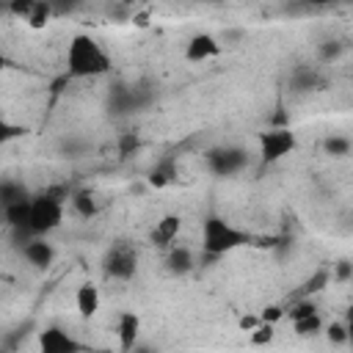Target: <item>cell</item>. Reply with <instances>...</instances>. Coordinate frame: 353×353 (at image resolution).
<instances>
[{"label": "cell", "instance_id": "20", "mask_svg": "<svg viewBox=\"0 0 353 353\" xmlns=\"http://www.w3.org/2000/svg\"><path fill=\"white\" fill-rule=\"evenodd\" d=\"M312 312H317V306H314L309 298H303V301H298L292 309H287V317H290V320H298V317H306V314H312Z\"/></svg>", "mask_w": 353, "mask_h": 353}, {"label": "cell", "instance_id": "21", "mask_svg": "<svg viewBox=\"0 0 353 353\" xmlns=\"http://www.w3.org/2000/svg\"><path fill=\"white\" fill-rule=\"evenodd\" d=\"M33 3H36V0H11V3H8V11H11V17H17V19L25 22V17H28L30 8H33Z\"/></svg>", "mask_w": 353, "mask_h": 353}, {"label": "cell", "instance_id": "2", "mask_svg": "<svg viewBox=\"0 0 353 353\" xmlns=\"http://www.w3.org/2000/svg\"><path fill=\"white\" fill-rule=\"evenodd\" d=\"M63 223V199L58 193H39L30 199L28 207V232L33 237H47Z\"/></svg>", "mask_w": 353, "mask_h": 353}, {"label": "cell", "instance_id": "16", "mask_svg": "<svg viewBox=\"0 0 353 353\" xmlns=\"http://www.w3.org/2000/svg\"><path fill=\"white\" fill-rule=\"evenodd\" d=\"M248 339H251V345H270V342L276 339V325L259 320V325L248 331Z\"/></svg>", "mask_w": 353, "mask_h": 353}, {"label": "cell", "instance_id": "5", "mask_svg": "<svg viewBox=\"0 0 353 353\" xmlns=\"http://www.w3.org/2000/svg\"><path fill=\"white\" fill-rule=\"evenodd\" d=\"M105 276L113 281H130L138 270V251L127 243H116L108 254H105Z\"/></svg>", "mask_w": 353, "mask_h": 353}, {"label": "cell", "instance_id": "9", "mask_svg": "<svg viewBox=\"0 0 353 353\" xmlns=\"http://www.w3.org/2000/svg\"><path fill=\"white\" fill-rule=\"evenodd\" d=\"M116 336H119V347H121V350H132L135 342H138V336H141V314L132 312V309L119 312Z\"/></svg>", "mask_w": 353, "mask_h": 353}, {"label": "cell", "instance_id": "19", "mask_svg": "<svg viewBox=\"0 0 353 353\" xmlns=\"http://www.w3.org/2000/svg\"><path fill=\"white\" fill-rule=\"evenodd\" d=\"M171 179H174V171H171V168H165V165H160V168H154V171L149 174V185H152V188H157V190H160V188H165Z\"/></svg>", "mask_w": 353, "mask_h": 353}, {"label": "cell", "instance_id": "3", "mask_svg": "<svg viewBox=\"0 0 353 353\" xmlns=\"http://www.w3.org/2000/svg\"><path fill=\"white\" fill-rule=\"evenodd\" d=\"M243 240H245V234L240 229H234L229 221H223V218H207L204 221L201 248L207 254H226V251L237 248Z\"/></svg>", "mask_w": 353, "mask_h": 353}, {"label": "cell", "instance_id": "18", "mask_svg": "<svg viewBox=\"0 0 353 353\" xmlns=\"http://www.w3.org/2000/svg\"><path fill=\"white\" fill-rule=\"evenodd\" d=\"M284 317H287V309H284V306H279V303H270V306H265V309L259 312V320L273 323V325H279Z\"/></svg>", "mask_w": 353, "mask_h": 353}, {"label": "cell", "instance_id": "13", "mask_svg": "<svg viewBox=\"0 0 353 353\" xmlns=\"http://www.w3.org/2000/svg\"><path fill=\"white\" fill-rule=\"evenodd\" d=\"M165 254H168L165 262H168V270H171V273H188V270L193 268V254H190L188 248H182V245H171Z\"/></svg>", "mask_w": 353, "mask_h": 353}, {"label": "cell", "instance_id": "8", "mask_svg": "<svg viewBox=\"0 0 353 353\" xmlns=\"http://www.w3.org/2000/svg\"><path fill=\"white\" fill-rule=\"evenodd\" d=\"M99 309H102V292H99V287L94 281L77 284V290H74V312H77V317L80 320H91V317L99 314Z\"/></svg>", "mask_w": 353, "mask_h": 353}, {"label": "cell", "instance_id": "7", "mask_svg": "<svg viewBox=\"0 0 353 353\" xmlns=\"http://www.w3.org/2000/svg\"><path fill=\"white\" fill-rule=\"evenodd\" d=\"M221 52H223L221 41L207 30H199L185 41V61L188 63H207V61H215Z\"/></svg>", "mask_w": 353, "mask_h": 353}, {"label": "cell", "instance_id": "17", "mask_svg": "<svg viewBox=\"0 0 353 353\" xmlns=\"http://www.w3.org/2000/svg\"><path fill=\"white\" fill-rule=\"evenodd\" d=\"M325 336H328L331 342H336V345H347V342H350V334H347V323H342V320H334V323H328V325H325Z\"/></svg>", "mask_w": 353, "mask_h": 353}, {"label": "cell", "instance_id": "25", "mask_svg": "<svg viewBox=\"0 0 353 353\" xmlns=\"http://www.w3.org/2000/svg\"><path fill=\"white\" fill-rule=\"evenodd\" d=\"M121 3H124V6H135L138 0H121Z\"/></svg>", "mask_w": 353, "mask_h": 353}, {"label": "cell", "instance_id": "22", "mask_svg": "<svg viewBox=\"0 0 353 353\" xmlns=\"http://www.w3.org/2000/svg\"><path fill=\"white\" fill-rule=\"evenodd\" d=\"M130 22H132L135 28H146V25H149V11H132V14H130Z\"/></svg>", "mask_w": 353, "mask_h": 353}, {"label": "cell", "instance_id": "11", "mask_svg": "<svg viewBox=\"0 0 353 353\" xmlns=\"http://www.w3.org/2000/svg\"><path fill=\"white\" fill-rule=\"evenodd\" d=\"M39 347L44 350V353H72V350H77L80 347V342H74L66 331H61V328H47V331H41V336H39Z\"/></svg>", "mask_w": 353, "mask_h": 353}, {"label": "cell", "instance_id": "15", "mask_svg": "<svg viewBox=\"0 0 353 353\" xmlns=\"http://www.w3.org/2000/svg\"><path fill=\"white\" fill-rule=\"evenodd\" d=\"M72 207H74L83 218L97 215V201H94V193H91V190H77L74 199H72Z\"/></svg>", "mask_w": 353, "mask_h": 353}, {"label": "cell", "instance_id": "23", "mask_svg": "<svg viewBox=\"0 0 353 353\" xmlns=\"http://www.w3.org/2000/svg\"><path fill=\"white\" fill-rule=\"evenodd\" d=\"M256 325H259V314H248V317L240 320V328H243V331H251V328H256Z\"/></svg>", "mask_w": 353, "mask_h": 353}, {"label": "cell", "instance_id": "4", "mask_svg": "<svg viewBox=\"0 0 353 353\" xmlns=\"http://www.w3.org/2000/svg\"><path fill=\"white\" fill-rule=\"evenodd\" d=\"M256 143H259L262 163H279V160H284V157H290L295 152L298 138H295V132L290 127H273V130L259 132Z\"/></svg>", "mask_w": 353, "mask_h": 353}, {"label": "cell", "instance_id": "24", "mask_svg": "<svg viewBox=\"0 0 353 353\" xmlns=\"http://www.w3.org/2000/svg\"><path fill=\"white\" fill-rule=\"evenodd\" d=\"M347 334H350V342H353V309H350V314H347Z\"/></svg>", "mask_w": 353, "mask_h": 353}, {"label": "cell", "instance_id": "12", "mask_svg": "<svg viewBox=\"0 0 353 353\" xmlns=\"http://www.w3.org/2000/svg\"><path fill=\"white\" fill-rule=\"evenodd\" d=\"M52 3L50 0H36L33 3V8H30V14L25 17V25L30 28V30H44L47 25H50V19H52Z\"/></svg>", "mask_w": 353, "mask_h": 353}, {"label": "cell", "instance_id": "6", "mask_svg": "<svg viewBox=\"0 0 353 353\" xmlns=\"http://www.w3.org/2000/svg\"><path fill=\"white\" fill-rule=\"evenodd\" d=\"M182 229H185V218L179 212H163L149 229V243L160 251H168L171 245H176Z\"/></svg>", "mask_w": 353, "mask_h": 353}, {"label": "cell", "instance_id": "14", "mask_svg": "<svg viewBox=\"0 0 353 353\" xmlns=\"http://www.w3.org/2000/svg\"><path fill=\"white\" fill-rule=\"evenodd\" d=\"M290 323H292V331H295L298 336H314V334L325 331V323H323L320 312H312V314L298 317V320H290Z\"/></svg>", "mask_w": 353, "mask_h": 353}, {"label": "cell", "instance_id": "10", "mask_svg": "<svg viewBox=\"0 0 353 353\" xmlns=\"http://www.w3.org/2000/svg\"><path fill=\"white\" fill-rule=\"evenodd\" d=\"M22 256L33 268H50L52 259H55V248L47 243V237H33L30 234V240L22 245Z\"/></svg>", "mask_w": 353, "mask_h": 353}, {"label": "cell", "instance_id": "1", "mask_svg": "<svg viewBox=\"0 0 353 353\" xmlns=\"http://www.w3.org/2000/svg\"><path fill=\"white\" fill-rule=\"evenodd\" d=\"M63 63H66V74L74 77V80H94V77H102L110 72L113 61H110V52L105 50V44L91 36V33H74L66 44V55H63Z\"/></svg>", "mask_w": 353, "mask_h": 353}]
</instances>
